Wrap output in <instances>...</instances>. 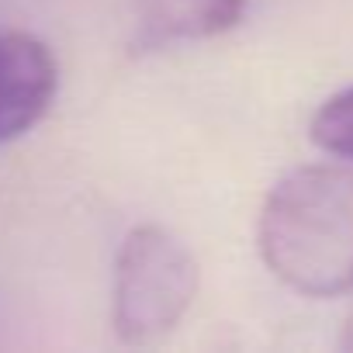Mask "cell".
<instances>
[{
    "mask_svg": "<svg viewBox=\"0 0 353 353\" xmlns=\"http://www.w3.org/2000/svg\"><path fill=\"white\" fill-rule=\"evenodd\" d=\"M256 246L267 270L305 298L353 291V166L308 163L270 188Z\"/></svg>",
    "mask_w": 353,
    "mask_h": 353,
    "instance_id": "6da1fadb",
    "label": "cell"
},
{
    "mask_svg": "<svg viewBox=\"0 0 353 353\" xmlns=\"http://www.w3.org/2000/svg\"><path fill=\"white\" fill-rule=\"evenodd\" d=\"M198 260L163 225H139L114 260V332L125 343H152L188 315L198 294Z\"/></svg>",
    "mask_w": 353,
    "mask_h": 353,
    "instance_id": "7a4b0ae2",
    "label": "cell"
},
{
    "mask_svg": "<svg viewBox=\"0 0 353 353\" xmlns=\"http://www.w3.org/2000/svg\"><path fill=\"white\" fill-rule=\"evenodd\" d=\"M59 90V66L46 42L0 28V145L46 118Z\"/></svg>",
    "mask_w": 353,
    "mask_h": 353,
    "instance_id": "3957f363",
    "label": "cell"
},
{
    "mask_svg": "<svg viewBox=\"0 0 353 353\" xmlns=\"http://www.w3.org/2000/svg\"><path fill=\"white\" fill-rule=\"evenodd\" d=\"M246 14V0H139L135 52H156L176 42H201L232 32Z\"/></svg>",
    "mask_w": 353,
    "mask_h": 353,
    "instance_id": "277c9868",
    "label": "cell"
},
{
    "mask_svg": "<svg viewBox=\"0 0 353 353\" xmlns=\"http://www.w3.org/2000/svg\"><path fill=\"white\" fill-rule=\"evenodd\" d=\"M312 139L343 159H353V87L329 97L312 118Z\"/></svg>",
    "mask_w": 353,
    "mask_h": 353,
    "instance_id": "5b68a950",
    "label": "cell"
}]
</instances>
